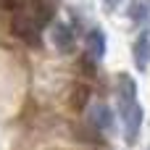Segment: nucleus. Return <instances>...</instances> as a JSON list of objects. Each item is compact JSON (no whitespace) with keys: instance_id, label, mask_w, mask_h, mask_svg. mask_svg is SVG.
I'll return each instance as SVG.
<instances>
[{"instance_id":"nucleus-1","label":"nucleus","mask_w":150,"mask_h":150,"mask_svg":"<svg viewBox=\"0 0 150 150\" xmlns=\"http://www.w3.org/2000/svg\"><path fill=\"white\" fill-rule=\"evenodd\" d=\"M116 103H119V116L124 124L127 142L132 145L142 127V108L137 103V84L129 74H119V79H116Z\"/></svg>"},{"instance_id":"nucleus-2","label":"nucleus","mask_w":150,"mask_h":150,"mask_svg":"<svg viewBox=\"0 0 150 150\" xmlns=\"http://www.w3.org/2000/svg\"><path fill=\"white\" fill-rule=\"evenodd\" d=\"M11 32H13L18 40H24L26 45H40V32H42V26H40L29 13L16 11V13L11 16Z\"/></svg>"},{"instance_id":"nucleus-3","label":"nucleus","mask_w":150,"mask_h":150,"mask_svg":"<svg viewBox=\"0 0 150 150\" xmlns=\"http://www.w3.org/2000/svg\"><path fill=\"white\" fill-rule=\"evenodd\" d=\"M132 58H134V66L140 71H145L150 66V26H145L137 40H134V47H132Z\"/></svg>"},{"instance_id":"nucleus-4","label":"nucleus","mask_w":150,"mask_h":150,"mask_svg":"<svg viewBox=\"0 0 150 150\" xmlns=\"http://www.w3.org/2000/svg\"><path fill=\"white\" fill-rule=\"evenodd\" d=\"M50 37H53V45H55L58 53H71V50H74L76 34H74V29H71L69 24H53Z\"/></svg>"},{"instance_id":"nucleus-5","label":"nucleus","mask_w":150,"mask_h":150,"mask_svg":"<svg viewBox=\"0 0 150 150\" xmlns=\"http://www.w3.org/2000/svg\"><path fill=\"white\" fill-rule=\"evenodd\" d=\"M103 53H105V37H103V32L100 29H90V34H87V55L95 58V61H100Z\"/></svg>"},{"instance_id":"nucleus-6","label":"nucleus","mask_w":150,"mask_h":150,"mask_svg":"<svg viewBox=\"0 0 150 150\" xmlns=\"http://www.w3.org/2000/svg\"><path fill=\"white\" fill-rule=\"evenodd\" d=\"M92 127H95V132H108L111 129V124H113V119H111V111H108V105H103V103H98L95 108H92Z\"/></svg>"},{"instance_id":"nucleus-7","label":"nucleus","mask_w":150,"mask_h":150,"mask_svg":"<svg viewBox=\"0 0 150 150\" xmlns=\"http://www.w3.org/2000/svg\"><path fill=\"white\" fill-rule=\"evenodd\" d=\"M90 103V87L87 84H74L71 87V92H69V105L74 108V111H84V105Z\"/></svg>"},{"instance_id":"nucleus-8","label":"nucleus","mask_w":150,"mask_h":150,"mask_svg":"<svg viewBox=\"0 0 150 150\" xmlns=\"http://www.w3.org/2000/svg\"><path fill=\"white\" fill-rule=\"evenodd\" d=\"M129 18H132V21H148L150 18V0H132V5H129Z\"/></svg>"},{"instance_id":"nucleus-9","label":"nucleus","mask_w":150,"mask_h":150,"mask_svg":"<svg viewBox=\"0 0 150 150\" xmlns=\"http://www.w3.org/2000/svg\"><path fill=\"white\" fill-rule=\"evenodd\" d=\"M0 5L5 8V11H11V13H16L21 5H24V0H0Z\"/></svg>"},{"instance_id":"nucleus-10","label":"nucleus","mask_w":150,"mask_h":150,"mask_svg":"<svg viewBox=\"0 0 150 150\" xmlns=\"http://www.w3.org/2000/svg\"><path fill=\"white\" fill-rule=\"evenodd\" d=\"M119 3H121V0H105V5H108V8H116Z\"/></svg>"}]
</instances>
